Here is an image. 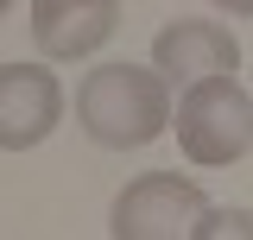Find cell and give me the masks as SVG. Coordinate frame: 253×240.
<instances>
[{
	"label": "cell",
	"mask_w": 253,
	"mask_h": 240,
	"mask_svg": "<svg viewBox=\"0 0 253 240\" xmlns=\"http://www.w3.org/2000/svg\"><path fill=\"white\" fill-rule=\"evenodd\" d=\"M152 63L165 70L171 89H190L203 76H234L241 70V38L215 19H171L152 38Z\"/></svg>",
	"instance_id": "obj_6"
},
{
	"label": "cell",
	"mask_w": 253,
	"mask_h": 240,
	"mask_svg": "<svg viewBox=\"0 0 253 240\" xmlns=\"http://www.w3.org/2000/svg\"><path fill=\"white\" fill-rule=\"evenodd\" d=\"M63 120V82L44 63H0V146L32 152Z\"/></svg>",
	"instance_id": "obj_4"
},
{
	"label": "cell",
	"mask_w": 253,
	"mask_h": 240,
	"mask_svg": "<svg viewBox=\"0 0 253 240\" xmlns=\"http://www.w3.org/2000/svg\"><path fill=\"white\" fill-rule=\"evenodd\" d=\"M121 32V0H32V44L44 63H83Z\"/></svg>",
	"instance_id": "obj_5"
},
{
	"label": "cell",
	"mask_w": 253,
	"mask_h": 240,
	"mask_svg": "<svg viewBox=\"0 0 253 240\" xmlns=\"http://www.w3.org/2000/svg\"><path fill=\"white\" fill-rule=\"evenodd\" d=\"M177 146L196 171H215V164H234L253 152V95L234 82V76H203L177 95Z\"/></svg>",
	"instance_id": "obj_2"
},
{
	"label": "cell",
	"mask_w": 253,
	"mask_h": 240,
	"mask_svg": "<svg viewBox=\"0 0 253 240\" xmlns=\"http://www.w3.org/2000/svg\"><path fill=\"white\" fill-rule=\"evenodd\" d=\"M171 82L158 63H95L76 89V126L108 152H139L171 126Z\"/></svg>",
	"instance_id": "obj_1"
},
{
	"label": "cell",
	"mask_w": 253,
	"mask_h": 240,
	"mask_svg": "<svg viewBox=\"0 0 253 240\" xmlns=\"http://www.w3.org/2000/svg\"><path fill=\"white\" fill-rule=\"evenodd\" d=\"M203 215H209V196H203L196 177L146 171V177H133L121 196H114L108 234L114 240H177V234H196Z\"/></svg>",
	"instance_id": "obj_3"
},
{
	"label": "cell",
	"mask_w": 253,
	"mask_h": 240,
	"mask_svg": "<svg viewBox=\"0 0 253 240\" xmlns=\"http://www.w3.org/2000/svg\"><path fill=\"white\" fill-rule=\"evenodd\" d=\"M209 6H221L228 19H253V0H209Z\"/></svg>",
	"instance_id": "obj_8"
},
{
	"label": "cell",
	"mask_w": 253,
	"mask_h": 240,
	"mask_svg": "<svg viewBox=\"0 0 253 240\" xmlns=\"http://www.w3.org/2000/svg\"><path fill=\"white\" fill-rule=\"evenodd\" d=\"M196 234L209 240V234H253V215L247 209H209L203 221H196Z\"/></svg>",
	"instance_id": "obj_7"
}]
</instances>
